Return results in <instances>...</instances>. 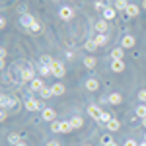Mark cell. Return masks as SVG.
I'll list each match as a JSON object with an SVG mask.
<instances>
[{
  "label": "cell",
  "mask_w": 146,
  "mask_h": 146,
  "mask_svg": "<svg viewBox=\"0 0 146 146\" xmlns=\"http://www.w3.org/2000/svg\"><path fill=\"white\" fill-rule=\"evenodd\" d=\"M51 72H53V76H56V78H62V76H64V72H66V68H64L62 62L55 60V62L51 64Z\"/></svg>",
  "instance_id": "cell-1"
},
{
  "label": "cell",
  "mask_w": 146,
  "mask_h": 146,
  "mask_svg": "<svg viewBox=\"0 0 146 146\" xmlns=\"http://www.w3.org/2000/svg\"><path fill=\"white\" fill-rule=\"evenodd\" d=\"M0 103H2V107H4V109H10V107H18V100H16V98H12V96H8V94H4V96H2Z\"/></svg>",
  "instance_id": "cell-2"
},
{
  "label": "cell",
  "mask_w": 146,
  "mask_h": 146,
  "mask_svg": "<svg viewBox=\"0 0 146 146\" xmlns=\"http://www.w3.org/2000/svg\"><path fill=\"white\" fill-rule=\"evenodd\" d=\"M58 16H60L64 22H68V20H72V18H74V10H72L70 6H62V8L58 10Z\"/></svg>",
  "instance_id": "cell-3"
},
{
  "label": "cell",
  "mask_w": 146,
  "mask_h": 146,
  "mask_svg": "<svg viewBox=\"0 0 146 146\" xmlns=\"http://www.w3.org/2000/svg\"><path fill=\"white\" fill-rule=\"evenodd\" d=\"M22 80L23 82H33L35 80V68H22Z\"/></svg>",
  "instance_id": "cell-4"
},
{
  "label": "cell",
  "mask_w": 146,
  "mask_h": 146,
  "mask_svg": "<svg viewBox=\"0 0 146 146\" xmlns=\"http://www.w3.org/2000/svg\"><path fill=\"white\" fill-rule=\"evenodd\" d=\"M25 109L27 111H37V109H41V103L35 101L33 98H25Z\"/></svg>",
  "instance_id": "cell-5"
},
{
  "label": "cell",
  "mask_w": 146,
  "mask_h": 146,
  "mask_svg": "<svg viewBox=\"0 0 146 146\" xmlns=\"http://www.w3.org/2000/svg\"><path fill=\"white\" fill-rule=\"evenodd\" d=\"M101 109L98 107V105H88V115H90L92 119H96V121H100V117H101Z\"/></svg>",
  "instance_id": "cell-6"
},
{
  "label": "cell",
  "mask_w": 146,
  "mask_h": 146,
  "mask_svg": "<svg viewBox=\"0 0 146 146\" xmlns=\"http://www.w3.org/2000/svg\"><path fill=\"white\" fill-rule=\"evenodd\" d=\"M43 88H45V82L41 78H35L33 82H29V90L31 92H41Z\"/></svg>",
  "instance_id": "cell-7"
},
{
  "label": "cell",
  "mask_w": 146,
  "mask_h": 146,
  "mask_svg": "<svg viewBox=\"0 0 146 146\" xmlns=\"http://www.w3.org/2000/svg\"><path fill=\"white\" fill-rule=\"evenodd\" d=\"M135 43H136V39L133 35H125L123 41H121V47H123V49H131V47H135Z\"/></svg>",
  "instance_id": "cell-8"
},
{
  "label": "cell",
  "mask_w": 146,
  "mask_h": 146,
  "mask_svg": "<svg viewBox=\"0 0 146 146\" xmlns=\"http://www.w3.org/2000/svg\"><path fill=\"white\" fill-rule=\"evenodd\" d=\"M115 16H117V10L115 8H111V6H107L105 10H103V20H115Z\"/></svg>",
  "instance_id": "cell-9"
},
{
  "label": "cell",
  "mask_w": 146,
  "mask_h": 146,
  "mask_svg": "<svg viewBox=\"0 0 146 146\" xmlns=\"http://www.w3.org/2000/svg\"><path fill=\"white\" fill-rule=\"evenodd\" d=\"M35 20H33V16H29V14H23L22 18H20V23H22L23 27H27V29H29V27H31V23H33Z\"/></svg>",
  "instance_id": "cell-10"
},
{
  "label": "cell",
  "mask_w": 146,
  "mask_h": 146,
  "mask_svg": "<svg viewBox=\"0 0 146 146\" xmlns=\"http://www.w3.org/2000/svg\"><path fill=\"white\" fill-rule=\"evenodd\" d=\"M125 12H127V16H129V18H136V16H138V12H140V8H138L136 4H129Z\"/></svg>",
  "instance_id": "cell-11"
},
{
  "label": "cell",
  "mask_w": 146,
  "mask_h": 146,
  "mask_svg": "<svg viewBox=\"0 0 146 146\" xmlns=\"http://www.w3.org/2000/svg\"><path fill=\"white\" fill-rule=\"evenodd\" d=\"M107 27H109L107 20H100V22H96V31H98V33H105Z\"/></svg>",
  "instance_id": "cell-12"
},
{
  "label": "cell",
  "mask_w": 146,
  "mask_h": 146,
  "mask_svg": "<svg viewBox=\"0 0 146 146\" xmlns=\"http://www.w3.org/2000/svg\"><path fill=\"white\" fill-rule=\"evenodd\" d=\"M123 55H125L123 47H117L111 51V60H123Z\"/></svg>",
  "instance_id": "cell-13"
},
{
  "label": "cell",
  "mask_w": 146,
  "mask_h": 146,
  "mask_svg": "<svg viewBox=\"0 0 146 146\" xmlns=\"http://www.w3.org/2000/svg\"><path fill=\"white\" fill-rule=\"evenodd\" d=\"M55 117H56V111H55V109H51V107L43 109V119H45V121H55Z\"/></svg>",
  "instance_id": "cell-14"
},
{
  "label": "cell",
  "mask_w": 146,
  "mask_h": 146,
  "mask_svg": "<svg viewBox=\"0 0 146 146\" xmlns=\"http://www.w3.org/2000/svg\"><path fill=\"white\" fill-rule=\"evenodd\" d=\"M98 88H100V82H98L96 78H90L88 82H86V90L88 92H96Z\"/></svg>",
  "instance_id": "cell-15"
},
{
  "label": "cell",
  "mask_w": 146,
  "mask_h": 146,
  "mask_svg": "<svg viewBox=\"0 0 146 146\" xmlns=\"http://www.w3.org/2000/svg\"><path fill=\"white\" fill-rule=\"evenodd\" d=\"M111 70L113 72H123L125 70V62L123 60H111Z\"/></svg>",
  "instance_id": "cell-16"
},
{
  "label": "cell",
  "mask_w": 146,
  "mask_h": 146,
  "mask_svg": "<svg viewBox=\"0 0 146 146\" xmlns=\"http://www.w3.org/2000/svg\"><path fill=\"white\" fill-rule=\"evenodd\" d=\"M51 90H53V96H62L64 94V84H53Z\"/></svg>",
  "instance_id": "cell-17"
},
{
  "label": "cell",
  "mask_w": 146,
  "mask_h": 146,
  "mask_svg": "<svg viewBox=\"0 0 146 146\" xmlns=\"http://www.w3.org/2000/svg\"><path fill=\"white\" fill-rule=\"evenodd\" d=\"M70 123H72V127H74V131H76V129H80V127L84 125V119H82L80 115H74V117L70 119Z\"/></svg>",
  "instance_id": "cell-18"
},
{
  "label": "cell",
  "mask_w": 146,
  "mask_h": 146,
  "mask_svg": "<svg viewBox=\"0 0 146 146\" xmlns=\"http://www.w3.org/2000/svg\"><path fill=\"white\" fill-rule=\"evenodd\" d=\"M107 101H109L111 105H119V103L123 101V98H121V94H111V96L107 98Z\"/></svg>",
  "instance_id": "cell-19"
},
{
  "label": "cell",
  "mask_w": 146,
  "mask_h": 146,
  "mask_svg": "<svg viewBox=\"0 0 146 146\" xmlns=\"http://www.w3.org/2000/svg\"><path fill=\"white\" fill-rule=\"evenodd\" d=\"M119 127H121V123H119V121H117V119L113 117L111 121L107 123V131H111V133H115V131H119Z\"/></svg>",
  "instance_id": "cell-20"
},
{
  "label": "cell",
  "mask_w": 146,
  "mask_h": 146,
  "mask_svg": "<svg viewBox=\"0 0 146 146\" xmlns=\"http://www.w3.org/2000/svg\"><path fill=\"white\" fill-rule=\"evenodd\" d=\"M70 131H74V127L70 121H60V133H70Z\"/></svg>",
  "instance_id": "cell-21"
},
{
  "label": "cell",
  "mask_w": 146,
  "mask_h": 146,
  "mask_svg": "<svg viewBox=\"0 0 146 146\" xmlns=\"http://www.w3.org/2000/svg\"><path fill=\"white\" fill-rule=\"evenodd\" d=\"M94 39H96V43H98V47H103L105 43H107V35H105V33H98L96 37H94Z\"/></svg>",
  "instance_id": "cell-22"
},
{
  "label": "cell",
  "mask_w": 146,
  "mask_h": 146,
  "mask_svg": "<svg viewBox=\"0 0 146 146\" xmlns=\"http://www.w3.org/2000/svg\"><path fill=\"white\" fill-rule=\"evenodd\" d=\"M53 62H55V58H53L51 55H43V56H41V64H45V66H51Z\"/></svg>",
  "instance_id": "cell-23"
},
{
  "label": "cell",
  "mask_w": 146,
  "mask_h": 146,
  "mask_svg": "<svg viewBox=\"0 0 146 146\" xmlns=\"http://www.w3.org/2000/svg\"><path fill=\"white\" fill-rule=\"evenodd\" d=\"M37 70H39L41 76H49V74H53V72H51V66H45V64H39Z\"/></svg>",
  "instance_id": "cell-24"
},
{
  "label": "cell",
  "mask_w": 146,
  "mask_h": 146,
  "mask_svg": "<svg viewBox=\"0 0 146 146\" xmlns=\"http://www.w3.org/2000/svg\"><path fill=\"white\" fill-rule=\"evenodd\" d=\"M136 115H138L140 119H144V117H146V103H140V105L136 107Z\"/></svg>",
  "instance_id": "cell-25"
},
{
  "label": "cell",
  "mask_w": 146,
  "mask_h": 146,
  "mask_svg": "<svg viewBox=\"0 0 146 146\" xmlns=\"http://www.w3.org/2000/svg\"><path fill=\"white\" fill-rule=\"evenodd\" d=\"M129 2L127 0H115V10H127Z\"/></svg>",
  "instance_id": "cell-26"
},
{
  "label": "cell",
  "mask_w": 146,
  "mask_h": 146,
  "mask_svg": "<svg viewBox=\"0 0 146 146\" xmlns=\"http://www.w3.org/2000/svg\"><path fill=\"white\" fill-rule=\"evenodd\" d=\"M39 96H41V98H43V100H47V98H51V96H53V90H51V88H49V86H45V88H43V90L39 92Z\"/></svg>",
  "instance_id": "cell-27"
},
{
  "label": "cell",
  "mask_w": 146,
  "mask_h": 146,
  "mask_svg": "<svg viewBox=\"0 0 146 146\" xmlns=\"http://www.w3.org/2000/svg\"><path fill=\"white\" fill-rule=\"evenodd\" d=\"M111 119H113V115L109 111H103V113H101V117H100V121H101V123H105V125L109 123Z\"/></svg>",
  "instance_id": "cell-28"
},
{
  "label": "cell",
  "mask_w": 146,
  "mask_h": 146,
  "mask_svg": "<svg viewBox=\"0 0 146 146\" xmlns=\"http://www.w3.org/2000/svg\"><path fill=\"white\" fill-rule=\"evenodd\" d=\"M84 66L94 68L96 66V58H94V56H86V58H84Z\"/></svg>",
  "instance_id": "cell-29"
},
{
  "label": "cell",
  "mask_w": 146,
  "mask_h": 146,
  "mask_svg": "<svg viewBox=\"0 0 146 146\" xmlns=\"http://www.w3.org/2000/svg\"><path fill=\"white\" fill-rule=\"evenodd\" d=\"M86 49H88V51H96V49H98L96 39H88V41H86Z\"/></svg>",
  "instance_id": "cell-30"
},
{
  "label": "cell",
  "mask_w": 146,
  "mask_h": 146,
  "mask_svg": "<svg viewBox=\"0 0 146 146\" xmlns=\"http://www.w3.org/2000/svg\"><path fill=\"white\" fill-rule=\"evenodd\" d=\"M107 6H109V4H107V0H100V2H96V10H100V12H103Z\"/></svg>",
  "instance_id": "cell-31"
},
{
  "label": "cell",
  "mask_w": 146,
  "mask_h": 146,
  "mask_svg": "<svg viewBox=\"0 0 146 146\" xmlns=\"http://www.w3.org/2000/svg\"><path fill=\"white\" fill-rule=\"evenodd\" d=\"M8 142H10V144H14V146H16V144H18V142H22V140H20V136H18V135H14V133H12V135L8 136Z\"/></svg>",
  "instance_id": "cell-32"
},
{
  "label": "cell",
  "mask_w": 146,
  "mask_h": 146,
  "mask_svg": "<svg viewBox=\"0 0 146 146\" xmlns=\"http://www.w3.org/2000/svg\"><path fill=\"white\" fill-rule=\"evenodd\" d=\"M29 31H31V33H39V31H41V25H39L37 22H33L31 27H29Z\"/></svg>",
  "instance_id": "cell-33"
},
{
  "label": "cell",
  "mask_w": 146,
  "mask_h": 146,
  "mask_svg": "<svg viewBox=\"0 0 146 146\" xmlns=\"http://www.w3.org/2000/svg\"><path fill=\"white\" fill-rule=\"evenodd\" d=\"M51 131H53V133H60V123H58V121H53V123H51Z\"/></svg>",
  "instance_id": "cell-34"
},
{
  "label": "cell",
  "mask_w": 146,
  "mask_h": 146,
  "mask_svg": "<svg viewBox=\"0 0 146 146\" xmlns=\"http://www.w3.org/2000/svg\"><path fill=\"white\" fill-rule=\"evenodd\" d=\"M138 100L142 101V103H146V90H140V92H138Z\"/></svg>",
  "instance_id": "cell-35"
},
{
  "label": "cell",
  "mask_w": 146,
  "mask_h": 146,
  "mask_svg": "<svg viewBox=\"0 0 146 146\" xmlns=\"http://www.w3.org/2000/svg\"><path fill=\"white\" fill-rule=\"evenodd\" d=\"M101 142H103V144H109V142H111V136H109V135H103V136H101Z\"/></svg>",
  "instance_id": "cell-36"
},
{
  "label": "cell",
  "mask_w": 146,
  "mask_h": 146,
  "mask_svg": "<svg viewBox=\"0 0 146 146\" xmlns=\"http://www.w3.org/2000/svg\"><path fill=\"white\" fill-rule=\"evenodd\" d=\"M125 146H138V144H136V140L129 138V140H125Z\"/></svg>",
  "instance_id": "cell-37"
},
{
  "label": "cell",
  "mask_w": 146,
  "mask_h": 146,
  "mask_svg": "<svg viewBox=\"0 0 146 146\" xmlns=\"http://www.w3.org/2000/svg\"><path fill=\"white\" fill-rule=\"evenodd\" d=\"M6 117H8V113H6V109H2V111H0V121H4Z\"/></svg>",
  "instance_id": "cell-38"
},
{
  "label": "cell",
  "mask_w": 146,
  "mask_h": 146,
  "mask_svg": "<svg viewBox=\"0 0 146 146\" xmlns=\"http://www.w3.org/2000/svg\"><path fill=\"white\" fill-rule=\"evenodd\" d=\"M47 146H60V144H58L56 140H49V142H47Z\"/></svg>",
  "instance_id": "cell-39"
},
{
  "label": "cell",
  "mask_w": 146,
  "mask_h": 146,
  "mask_svg": "<svg viewBox=\"0 0 146 146\" xmlns=\"http://www.w3.org/2000/svg\"><path fill=\"white\" fill-rule=\"evenodd\" d=\"M0 27H2V29L6 27V18H0Z\"/></svg>",
  "instance_id": "cell-40"
},
{
  "label": "cell",
  "mask_w": 146,
  "mask_h": 146,
  "mask_svg": "<svg viewBox=\"0 0 146 146\" xmlns=\"http://www.w3.org/2000/svg\"><path fill=\"white\" fill-rule=\"evenodd\" d=\"M0 58H2V60L6 58V49H0Z\"/></svg>",
  "instance_id": "cell-41"
},
{
  "label": "cell",
  "mask_w": 146,
  "mask_h": 146,
  "mask_svg": "<svg viewBox=\"0 0 146 146\" xmlns=\"http://www.w3.org/2000/svg\"><path fill=\"white\" fill-rule=\"evenodd\" d=\"M16 146H27V144H25V142H18Z\"/></svg>",
  "instance_id": "cell-42"
},
{
  "label": "cell",
  "mask_w": 146,
  "mask_h": 146,
  "mask_svg": "<svg viewBox=\"0 0 146 146\" xmlns=\"http://www.w3.org/2000/svg\"><path fill=\"white\" fill-rule=\"evenodd\" d=\"M105 146H117V144H115V142H113V140H111V142H109V144H105Z\"/></svg>",
  "instance_id": "cell-43"
},
{
  "label": "cell",
  "mask_w": 146,
  "mask_h": 146,
  "mask_svg": "<svg viewBox=\"0 0 146 146\" xmlns=\"http://www.w3.org/2000/svg\"><path fill=\"white\" fill-rule=\"evenodd\" d=\"M142 8H144V10H146V0H144V2H142Z\"/></svg>",
  "instance_id": "cell-44"
},
{
  "label": "cell",
  "mask_w": 146,
  "mask_h": 146,
  "mask_svg": "<svg viewBox=\"0 0 146 146\" xmlns=\"http://www.w3.org/2000/svg\"><path fill=\"white\" fill-rule=\"evenodd\" d=\"M82 146H94V144H90V142H86V144H82Z\"/></svg>",
  "instance_id": "cell-45"
},
{
  "label": "cell",
  "mask_w": 146,
  "mask_h": 146,
  "mask_svg": "<svg viewBox=\"0 0 146 146\" xmlns=\"http://www.w3.org/2000/svg\"><path fill=\"white\" fill-rule=\"evenodd\" d=\"M142 125H144V127H146V117H144V119H142Z\"/></svg>",
  "instance_id": "cell-46"
},
{
  "label": "cell",
  "mask_w": 146,
  "mask_h": 146,
  "mask_svg": "<svg viewBox=\"0 0 146 146\" xmlns=\"http://www.w3.org/2000/svg\"><path fill=\"white\" fill-rule=\"evenodd\" d=\"M138 146H146V142H142V144H138Z\"/></svg>",
  "instance_id": "cell-47"
},
{
  "label": "cell",
  "mask_w": 146,
  "mask_h": 146,
  "mask_svg": "<svg viewBox=\"0 0 146 146\" xmlns=\"http://www.w3.org/2000/svg\"><path fill=\"white\" fill-rule=\"evenodd\" d=\"M144 142H146V135H144Z\"/></svg>",
  "instance_id": "cell-48"
}]
</instances>
